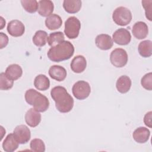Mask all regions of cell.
I'll use <instances>...</instances> for the list:
<instances>
[{
    "mask_svg": "<svg viewBox=\"0 0 152 152\" xmlns=\"http://www.w3.org/2000/svg\"><path fill=\"white\" fill-rule=\"evenodd\" d=\"M5 73L10 79L15 81L21 77L23 70L19 65L14 64L10 65L7 68Z\"/></svg>",
    "mask_w": 152,
    "mask_h": 152,
    "instance_id": "obj_21",
    "label": "cell"
},
{
    "mask_svg": "<svg viewBox=\"0 0 152 152\" xmlns=\"http://www.w3.org/2000/svg\"><path fill=\"white\" fill-rule=\"evenodd\" d=\"M74 53L73 45L67 40H64L58 45L51 47L47 53L49 59L56 62L68 60L72 56Z\"/></svg>",
    "mask_w": 152,
    "mask_h": 152,
    "instance_id": "obj_2",
    "label": "cell"
},
{
    "mask_svg": "<svg viewBox=\"0 0 152 152\" xmlns=\"http://www.w3.org/2000/svg\"><path fill=\"white\" fill-rule=\"evenodd\" d=\"M81 4L82 2L80 0H64L63 7L68 13L75 14L80 10Z\"/></svg>",
    "mask_w": 152,
    "mask_h": 152,
    "instance_id": "obj_22",
    "label": "cell"
},
{
    "mask_svg": "<svg viewBox=\"0 0 152 152\" xmlns=\"http://www.w3.org/2000/svg\"><path fill=\"white\" fill-rule=\"evenodd\" d=\"M30 147L32 151L44 152L45 151V145L44 142L39 138H35L31 141Z\"/></svg>",
    "mask_w": 152,
    "mask_h": 152,
    "instance_id": "obj_29",
    "label": "cell"
},
{
    "mask_svg": "<svg viewBox=\"0 0 152 152\" xmlns=\"http://www.w3.org/2000/svg\"><path fill=\"white\" fill-rule=\"evenodd\" d=\"M0 42H1V46L0 48L1 49H3L4 48H5L8 43V37L7 36V34H4L2 32L0 33Z\"/></svg>",
    "mask_w": 152,
    "mask_h": 152,
    "instance_id": "obj_32",
    "label": "cell"
},
{
    "mask_svg": "<svg viewBox=\"0 0 152 152\" xmlns=\"http://www.w3.org/2000/svg\"><path fill=\"white\" fill-rule=\"evenodd\" d=\"M131 80L127 75L121 76L116 81V87L117 90L121 93H127L131 87Z\"/></svg>",
    "mask_w": 152,
    "mask_h": 152,
    "instance_id": "obj_18",
    "label": "cell"
},
{
    "mask_svg": "<svg viewBox=\"0 0 152 152\" xmlns=\"http://www.w3.org/2000/svg\"><path fill=\"white\" fill-rule=\"evenodd\" d=\"M41 114L34 108H31L27 111L25 115L26 124L30 127L37 126L41 121Z\"/></svg>",
    "mask_w": 152,
    "mask_h": 152,
    "instance_id": "obj_12",
    "label": "cell"
},
{
    "mask_svg": "<svg viewBox=\"0 0 152 152\" xmlns=\"http://www.w3.org/2000/svg\"><path fill=\"white\" fill-rule=\"evenodd\" d=\"M72 92L74 96L78 100H84L88 97L91 87L88 83L81 80L76 82L72 86Z\"/></svg>",
    "mask_w": 152,
    "mask_h": 152,
    "instance_id": "obj_6",
    "label": "cell"
},
{
    "mask_svg": "<svg viewBox=\"0 0 152 152\" xmlns=\"http://www.w3.org/2000/svg\"><path fill=\"white\" fill-rule=\"evenodd\" d=\"M50 96L55 102L56 109L61 113L70 112L74 106V99L62 86H56L50 91Z\"/></svg>",
    "mask_w": 152,
    "mask_h": 152,
    "instance_id": "obj_1",
    "label": "cell"
},
{
    "mask_svg": "<svg viewBox=\"0 0 152 152\" xmlns=\"http://www.w3.org/2000/svg\"><path fill=\"white\" fill-rule=\"evenodd\" d=\"M47 38L48 34L45 31L38 30L33 36L32 40L36 46L38 47H42L46 45Z\"/></svg>",
    "mask_w": 152,
    "mask_h": 152,
    "instance_id": "obj_26",
    "label": "cell"
},
{
    "mask_svg": "<svg viewBox=\"0 0 152 152\" xmlns=\"http://www.w3.org/2000/svg\"><path fill=\"white\" fill-rule=\"evenodd\" d=\"M71 69L75 73H81L86 68L87 61L83 55H77L71 61Z\"/></svg>",
    "mask_w": 152,
    "mask_h": 152,
    "instance_id": "obj_14",
    "label": "cell"
},
{
    "mask_svg": "<svg viewBox=\"0 0 152 152\" xmlns=\"http://www.w3.org/2000/svg\"><path fill=\"white\" fill-rule=\"evenodd\" d=\"M132 33L134 36L138 39H145L148 33V26L144 22L138 21L133 26Z\"/></svg>",
    "mask_w": 152,
    "mask_h": 152,
    "instance_id": "obj_13",
    "label": "cell"
},
{
    "mask_svg": "<svg viewBox=\"0 0 152 152\" xmlns=\"http://www.w3.org/2000/svg\"><path fill=\"white\" fill-rule=\"evenodd\" d=\"M54 5L50 0H41L39 1L38 13L42 17H49L52 14Z\"/></svg>",
    "mask_w": 152,
    "mask_h": 152,
    "instance_id": "obj_17",
    "label": "cell"
},
{
    "mask_svg": "<svg viewBox=\"0 0 152 152\" xmlns=\"http://www.w3.org/2000/svg\"><path fill=\"white\" fill-rule=\"evenodd\" d=\"M96 45L101 50H106L113 46V40L110 36L106 34H100L96 36L95 39Z\"/></svg>",
    "mask_w": 152,
    "mask_h": 152,
    "instance_id": "obj_11",
    "label": "cell"
},
{
    "mask_svg": "<svg viewBox=\"0 0 152 152\" xmlns=\"http://www.w3.org/2000/svg\"><path fill=\"white\" fill-rule=\"evenodd\" d=\"M65 40L64 34L61 31H56L51 33L47 38L48 45L51 46H55L62 42Z\"/></svg>",
    "mask_w": 152,
    "mask_h": 152,
    "instance_id": "obj_25",
    "label": "cell"
},
{
    "mask_svg": "<svg viewBox=\"0 0 152 152\" xmlns=\"http://www.w3.org/2000/svg\"><path fill=\"white\" fill-rule=\"evenodd\" d=\"M26 102L33 106V108L39 112H43L48 110L49 106L48 99L34 89L30 88L25 93Z\"/></svg>",
    "mask_w": 152,
    "mask_h": 152,
    "instance_id": "obj_3",
    "label": "cell"
},
{
    "mask_svg": "<svg viewBox=\"0 0 152 152\" xmlns=\"http://www.w3.org/2000/svg\"><path fill=\"white\" fill-rule=\"evenodd\" d=\"M1 26L0 29H2L4 26L5 25V20L2 17H1Z\"/></svg>",
    "mask_w": 152,
    "mask_h": 152,
    "instance_id": "obj_34",
    "label": "cell"
},
{
    "mask_svg": "<svg viewBox=\"0 0 152 152\" xmlns=\"http://www.w3.org/2000/svg\"><path fill=\"white\" fill-rule=\"evenodd\" d=\"M14 84V81L10 79L5 72L0 74V89L1 90H8L11 89Z\"/></svg>",
    "mask_w": 152,
    "mask_h": 152,
    "instance_id": "obj_28",
    "label": "cell"
},
{
    "mask_svg": "<svg viewBox=\"0 0 152 152\" xmlns=\"http://www.w3.org/2000/svg\"><path fill=\"white\" fill-rule=\"evenodd\" d=\"M7 31L13 37H20L24 33L25 27L24 24L18 20H11L8 24Z\"/></svg>",
    "mask_w": 152,
    "mask_h": 152,
    "instance_id": "obj_10",
    "label": "cell"
},
{
    "mask_svg": "<svg viewBox=\"0 0 152 152\" xmlns=\"http://www.w3.org/2000/svg\"><path fill=\"white\" fill-rule=\"evenodd\" d=\"M19 143L12 133L9 134L2 142V148L5 151L12 152L18 147Z\"/></svg>",
    "mask_w": 152,
    "mask_h": 152,
    "instance_id": "obj_19",
    "label": "cell"
},
{
    "mask_svg": "<svg viewBox=\"0 0 152 152\" xmlns=\"http://www.w3.org/2000/svg\"><path fill=\"white\" fill-rule=\"evenodd\" d=\"M34 86L39 90L45 91L50 87V81L45 75L39 74L34 78Z\"/></svg>",
    "mask_w": 152,
    "mask_h": 152,
    "instance_id": "obj_23",
    "label": "cell"
},
{
    "mask_svg": "<svg viewBox=\"0 0 152 152\" xmlns=\"http://www.w3.org/2000/svg\"><path fill=\"white\" fill-rule=\"evenodd\" d=\"M112 39L114 42L118 45H126L131 42V35L127 29L120 28L114 32Z\"/></svg>",
    "mask_w": 152,
    "mask_h": 152,
    "instance_id": "obj_9",
    "label": "cell"
},
{
    "mask_svg": "<svg viewBox=\"0 0 152 152\" xmlns=\"http://www.w3.org/2000/svg\"><path fill=\"white\" fill-rule=\"evenodd\" d=\"M62 24L61 17L56 14H52L45 20V25L50 30H54L59 28Z\"/></svg>",
    "mask_w": 152,
    "mask_h": 152,
    "instance_id": "obj_20",
    "label": "cell"
},
{
    "mask_svg": "<svg viewBox=\"0 0 152 152\" xmlns=\"http://www.w3.org/2000/svg\"><path fill=\"white\" fill-rule=\"evenodd\" d=\"M49 75L53 80L62 81L66 77V71L63 66L55 65L49 68Z\"/></svg>",
    "mask_w": 152,
    "mask_h": 152,
    "instance_id": "obj_15",
    "label": "cell"
},
{
    "mask_svg": "<svg viewBox=\"0 0 152 152\" xmlns=\"http://www.w3.org/2000/svg\"><path fill=\"white\" fill-rule=\"evenodd\" d=\"M141 2H142V5L143 7L145 9V16H146L147 18L149 21H151L152 20V18H151L152 1L151 0L142 1Z\"/></svg>",
    "mask_w": 152,
    "mask_h": 152,
    "instance_id": "obj_31",
    "label": "cell"
},
{
    "mask_svg": "<svg viewBox=\"0 0 152 152\" xmlns=\"http://www.w3.org/2000/svg\"><path fill=\"white\" fill-rule=\"evenodd\" d=\"M151 115H152V112H151V111H150V112H147L144 117V122L145 125L149 128L152 127Z\"/></svg>",
    "mask_w": 152,
    "mask_h": 152,
    "instance_id": "obj_33",
    "label": "cell"
},
{
    "mask_svg": "<svg viewBox=\"0 0 152 152\" xmlns=\"http://www.w3.org/2000/svg\"><path fill=\"white\" fill-rule=\"evenodd\" d=\"M132 17L131 11L124 7L116 8L112 14L113 21L121 26H125L129 24L132 20Z\"/></svg>",
    "mask_w": 152,
    "mask_h": 152,
    "instance_id": "obj_4",
    "label": "cell"
},
{
    "mask_svg": "<svg viewBox=\"0 0 152 152\" xmlns=\"http://www.w3.org/2000/svg\"><path fill=\"white\" fill-rule=\"evenodd\" d=\"M110 61L115 67H124L128 62V54L125 50L122 48H116L111 52Z\"/></svg>",
    "mask_w": 152,
    "mask_h": 152,
    "instance_id": "obj_7",
    "label": "cell"
},
{
    "mask_svg": "<svg viewBox=\"0 0 152 152\" xmlns=\"http://www.w3.org/2000/svg\"><path fill=\"white\" fill-rule=\"evenodd\" d=\"M150 131L145 127L141 126L137 128L132 134L134 140L138 143L146 142L150 137Z\"/></svg>",
    "mask_w": 152,
    "mask_h": 152,
    "instance_id": "obj_16",
    "label": "cell"
},
{
    "mask_svg": "<svg viewBox=\"0 0 152 152\" xmlns=\"http://www.w3.org/2000/svg\"><path fill=\"white\" fill-rule=\"evenodd\" d=\"M21 4L23 8L29 13H34L38 10L39 2L36 0H22Z\"/></svg>",
    "mask_w": 152,
    "mask_h": 152,
    "instance_id": "obj_27",
    "label": "cell"
},
{
    "mask_svg": "<svg viewBox=\"0 0 152 152\" xmlns=\"http://www.w3.org/2000/svg\"><path fill=\"white\" fill-rule=\"evenodd\" d=\"M13 134L18 142L21 144L28 142L31 138L30 130L25 125L17 126L14 130Z\"/></svg>",
    "mask_w": 152,
    "mask_h": 152,
    "instance_id": "obj_8",
    "label": "cell"
},
{
    "mask_svg": "<svg viewBox=\"0 0 152 152\" xmlns=\"http://www.w3.org/2000/svg\"><path fill=\"white\" fill-rule=\"evenodd\" d=\"M138 52L144 58H148L152 55V42L150 40L142 41L138 45Z\"/></svg>",
    "mask_w": 152,
    "mask_h": 152,
    "instance_id": "obj_24",
    "label": "cell"
},
{
    "mask_svg": "<svg viewBox=\"0 0 152 152\" xmlns=\"http://www.w3.org/2000/svg\"><path fill=\"white\" fill-rule=\"evenodd\" d=\"M141 84L145 89L151 91L152 90V73L145 74L141 78Z\"/></svg>",
    "mask_w": 152,
    "mask_h": 152,
    "instance_id": "obj_30",
    "label": "cell"
},
{
    "mask_svg": "<svg viewBox=\"0 0 152 152\" xmlns=\"http://www.w3.org/2000/svg\"><path fill=\"white\" fill-rule=\"evenodd\" d=\"M80 28V21L74 16L69 17L65 22L64 33L70 39H74L78 37Z\"/></svg>",
    "mask_w": 152,
    "mask_h": 152,
    "instance_id": "obj_5",
    "label": "cell"
}]
</instances>
